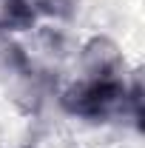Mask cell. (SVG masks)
Here are the masks:
<instances>
[{
  "label": "cell",
  "instance_id": "1",
  "mask_svg": "<svg viewBox=\"0 0 145 148\" xmlns=\"http://www.w3.org/2000/svg\"><path fill=\"white\" fill-rule=\"evenodd\" d=\"M131 97L117 77H88L63 94V106L74 117H83V120H108L114 114L125 111V103Z\"/></svg>",
  "mask_w": 145,
  "mask_h": 148
}]
</instances>
